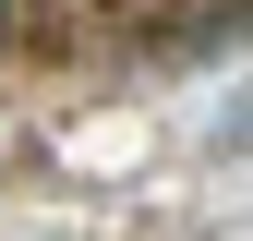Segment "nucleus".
Returning a JSON list of instances; mask_svg holds the SVG:
<instances>
[{
    "instance_id": "f257e3e1",
    "label": "nucleus",
    "mask_w": 253,
    "mask_h": 241,
    "mask_svg": "<svg viewBox=\"0 0 253 241\" xmlns=\"http://www.w3.org/2000/svg\"><path fill=\"white\" fill-rule=\"evenodd\" d=\"M12 12H24V0H0V48H12Z\"/></svg>"
}]
</instances>
